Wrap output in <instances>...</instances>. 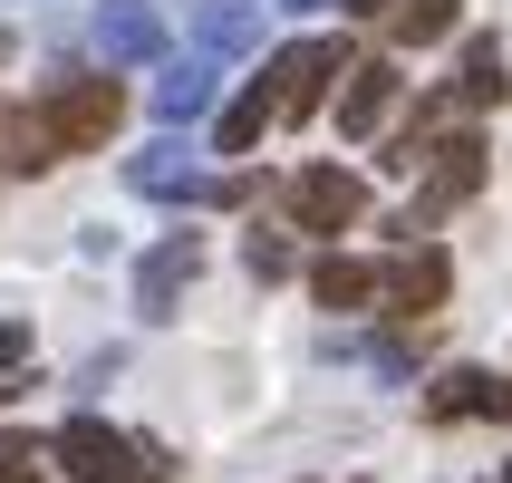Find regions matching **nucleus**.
Returning <instances> with one entry per match:
<instances>
[{
	"mask_svg": "<svg viewBox=\"0 0 512 483\" xmlns=\"http://www.w3.org/2000/svg\"><path fill=\"white\" fill-rule=\"evenodd\" d=\"M252 39H261V10H252V0H203V10H194V49L203 58H242Z\"/></svg>",
	"mask_w": 512,
	"mask_h": 483,
	"instance_id": "obj_13",
	"label": "nucleus"
},
{
	"mask_svg": "<svg viewBox=\"0 0 512 483\" xmlns=\"http://www.w3.org/2000/svg\"><path fill=\"white\" fill-rule=\"evenodd\" d=\"M368 358H377V377H406V368H416V348H406V339H377Z\"/></svg>",
	"mask_w": 512,
	"mask_h": 483,
	"instance_id": "obj_20",
	"label": "nucleus"
},
{
	"mask_svg": "<svg viewBox=\"0 0 512 483\" xmlns=\"http://www.w3.org/2000/svg\"><path fill=\"white\" fill-rule=\"evenodd\" d=\"M194 271H203V242H194V232H165V242L145 252V271H136V310L145 319H174V300L194 290Z\"/></svg>",
	"mask_w": 512,
	"mask_h": 483,
	"instance_id": "obj_9",
	"label": "nucleus"
},
{
	"mask_svg": "<svg viewBox=\"0 0 512 483\" xmlns=\"http://www.w3.org/2000/svg\"><path fill=\"white\" fill-rule=\"evenodd\" d=\"M10 397H20V387H0V406H10Z\"/></svg>",
	"mask_w": 512,
	"mask_h": 483,
	"instance_id": "obj_24",
	"label": "nucleus"
},
{
	"mask_svg": "<svg viewBox=\"0 0 512 483\" xmlns=\"http://www.w3.org/2000/svg\"><path fill=\"white\" fill-rule=\"evenodd\" d=\"M339 10H368V20H377V10H397V0H339Z\"/></svg>",
	"mask_w": 512,
	"mask_h": 483,
	"instance_id": "obj_22",
	"label": "nucleus"
},
{
	"mask_svg": "<svg viewBox=\"0 0 512 483\" xmlns=\"http://www.w3.org/2000/svg\"><path fill=\"white\" fill-rule=\"evenodd\" d=\"M310 300H319V310H368V300H377V261H348V252L310 261Z\"/></svg>",
	"mask_w": 512,
	"mask_h": 483,
	"instance_id": "obj_14",
	"label": "nucleus"
},
{
	"mask_svg": "<svg viewBox=\"0 0 512 483\" xmlns=\"http://www.w3.org/2000/svg\"><path fill=\"white\" fill-rule=\"evenodd\" d=\"M445 290H455V261L435 252V242H406L387 271H377V300L397 319H426V310H445Z\"/></svg>",
	"mask_w": 512,
	"mask_h": 483,
	"instance_id": "obj_5",
	"label": "nucleus"
},
{
	"mask_svg": "<svg viewBox=\"0 0 512 483\" xmlns=\"http://www.w3.org/2000/svg\"><path fill=\"white\" fill-rule=\"evenodd\" d=\"M368 213V184L348 165H310V174H290V223L300 232H348Z\"/></svg>",
	"mask_w": 512,
	"mask_h": 483,
	"instance_id": "obj_6",
	"label": "nucleus"
},
{
	"mask_svg": "<svg viewBox=\"0 0 512 483\" xmlns=\"http://www.w3.org/2000/svg\"><path fill=\"white\" fill-rule=\"evenodd\" d=\"M445 29H455V0H397V10H387V39H397V49H426Z\"/></svg>",
	"mask_w": 512,
	"mask_h": 483,
	"instance_id": "obj_16",
	"label": "nucleus"
},
{
	"mask_svg": "<svg viewBox=\"0 0 512 483\" xmlns=\"http://www.w3.org/2000/svg\"><path fill=\"white\" fill-rule=\"evenodd\" d=\"M387 116H397V68L387 58H358L348 87H339V136H377Z\"/></svg>",
	"mask_w": 512,
	"mask_h": 483,
	"instance_id": "obj_11",
	"label": "nucleus"
},
{
	"mask_svg": "<svg viewBox=\"0 0 512 483\" xmlns=\"http://www.w3.org/2000/svg\"><path fill=\"white\" fill-rule=\"evenodd\" d=\"M358 58H348V39H300V49H281L261 78H271V107H281V126H300V116H319V97H329V78H348Z\"/></svg>",
	"mask_w": 512,
	"mask_h": 483,
	"instance_id": "obj_4",
	"label": "nucleus"
},
{
	"mask_svg": "<svg viewBox=\"0 0 512 483\" xmlns=\"http://www.w3.org/2000/svg\"><path fill=\"white\" fill-rule=\"evenodd\" d=\"M39 116H49L58 155H87V145H107L116 126H126V87H116V78H68V87L39 97Z\"/></svg>",
	"mask_w": 512,
	"mask_h": 483,
	"instance_id": "obj_3",
	"label": "nucleus"
},
{
	"mask_svg": "<svg viewBox=\"0 0 512 483\" xmlns=\"http://www.w3.org/2000/svg\"><path fill=\"white\" fill-rule=\"evenodd\" d=\"M126 184H136L145 203H213V174L194 165V145H174V136H155L145 155H126Z\"/></svg>",
	"mask_w": 512,
	"mask_h": 483,
	"instance_id": "obj_8",
	"label": "nucleus"
},
{
	"mask_svg": "<svg viewBox=\"0 0 512 483\" xmlns=\"http://www.w3.org/2000/svg\"><path fill=\"white\" fill-rule=\"evenodd\" d=\"M484 165H493V145L455 126V136H445V145L426 155V194H416V203L397 213V232L416 242V232H435L445 213H455V203H474V194H484Z\"/></svg>",
	"mask_w": 512,
	"mask_h": 483,
	"instance_id": "obj_2",
	"label": "nucleus"
},
{
	"mask_svg": "<svg viewBox=\"0 0 512 483\" xmlns=\"http://www.w3.org/2000/svg\"><path fill=\"white\" fill-rule=\"evenodd\" d=\"M261 126H281V107H271V78H252V87L223 107V126H213V155H252Z\"/></svg>",
	"mask_w": 512,
	"mask_h": 483,
	"instance_id": "obj_15",
	"label": "nucleus"
},
{
	"mask_svg": "<svg viewBox=\"0 0 512 483\" xmlns=\"http://www.w3.org/2000/svg\"><path fill=\"white\" fill-rule=\"evenodd\" d=\"M281 10H329V0H281Z\"/></svg>",
	"mask_w": 512,
	"mask_h": 483,
	"instance_id": "obj_23",
	"label": "nucleus"
},
{
	"mask_svg": "<svg viewBox=\"0 0 512 483\" xmlns=\"http://www.w3.org/2000/svg\"><path fill=\"white\" fill-rule=\"evenodd\" d=\"M503 49H493V39H474V49H464V78H455V97L464 107H493V97H503Z\"/></svg>",
	"mask_w": 512,
	"mask_h": 483,
	"instance_id": "obj_17",
	"label": "nucleus"
},
{
	"mask_svg": "<svg viewBox=\"0 0 512 483\" xmlns=\"http://www.w3.org/2000/svg\"><path fill=\"white\" fill-rule=\"evenodd\" d=\"M242 261H252V281H290V242H281V232H252Z\"/></svg>",
	"mask_w": 512,
	"mask_h": 483,
	"instance_id": "obj_19",
	"label": "nucleus"
},
{
	"mask_svg": "<svg viewBox=\"0 0 512 483\" xmlns=\"http://www.w3.org/2000/svg\"><path fill=\"white\" fill-rule=\"evenodd\" d=\"M426 416H435V426H455V416H493V426H512V377H493V368H445L426 387Z\"/></svg>",
	"mask_w": 512,
	"mask_h": 483,
	"instance_id": "obj_10",
	"label": "nucleus"
},
{
	"mask_svg": "<svg viewBox=\"0 0 512 483\" xmlns=\"http://www.w3.org/2000/svg\"><path fill=\"white\" fill-rule=\"evenodd\" d=\"M0 368H29V329L20 319H0Z\"/></svg>",
	"mask_w": 512,
	"mask_h": 483,
	"instance_id": "obj_21",
	"label": "nucleus"
},
{
	"mask_svg": "<svg viewBox=\"0 0 512 483\" xmlns=\"http://www.w3.org/2000/svg\"><path fill=\"white\" fill-rule=\"evenodd\" d=\"M87 39H97L107 68H145V58H165V20H155V0H97Z\"/></svg>",
	"mask_w": 512,
	"mask_h": 483,
	"instance_id": "obj_7",
	"label": "nucleus"
},
{
	"mask_svg": "<svg viewBox=\"0 0 512 483\" xmlns=\"http://www.w3.org/2000/svg\"><path fill=\"white\" fill-rule=\"evenodd\" d=\"M213 107V58H165V68H155V116H165V126H184V116H203Z\"/></svg>",
	"mask_w": 512,
	"mask_h": 483,
	"instance_id": "obj_12",
	"label": "nucleus"
},
{
	"mask_svg": "<svg viewBox=\"0 0 512 483\" xmlns=\"http://www.w3.org/2000/svg\"><path fill=\"white\" fill-rule=\"evenodd\" d=\"M49 474V445L39 435H0V483H39Z\"/></svg>",
	"mask_w": 512,
	"mask_h": 483,
	"instance_id": "obj_18",
	"label": "nucleus"
},
{
	"mask_svg": "<svg viewBox=\"0 0 512 483\" xmlns=\"http://www.w3.org/2000/svg\"><path fill=\"white\" fill-rule=\"evenodd\" d=\"M49 464L68 483H174L165 445H136V435H116L107 416H68V426L49 435Z\"/></svg>",
	"mask_w": 512,
	"mask_h": 483,
	"instance_id": "obj_1",
	"label": "nucleus"
},
{
	"mask_svg": "<svg viewBox=\"0 0 512 483\" xmlns=\"http://www.w3.org/2000/svg\"><path fill=\"white\" fill-rule=\"evenodd\" d=\"M503 483H512V474H503Z\"/></svg>",
	"mask_w": 512,
	"mask_h": 483,
	"instance_id": "obj_25",
	"label": "nucleus"
}]
</instances>
